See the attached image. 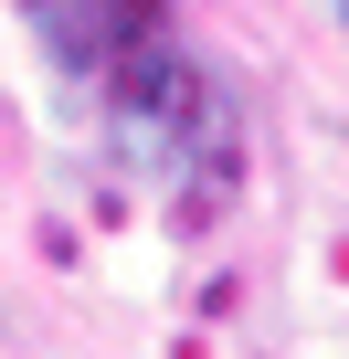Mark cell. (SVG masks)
Masks as SVG:
<instances>
[{
	"label": "cell",
	"mask_w": 349,
	"mask_h": 359,
	"mask_svg": "<svg viewBox=\"0 0 349 359\" xmlns=\"http://www.w3.org/2000/svg\"><path fill=\"white\" fill-rule=\"evenodd\" d=\"M22 22H32L53 85L96 116V137L180 222H202V212L233 201L244 116H233V85L180 43L169 0H22Z\"/></svg>",
	"instance_id": "cell-1"
}]
</instances>
